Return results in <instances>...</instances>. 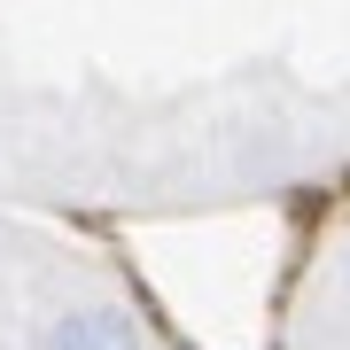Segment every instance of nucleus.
<instances>
[{
	"label": "nucleus",
	"mask_w": 350,
	"mask_h": 350,
	"mask_svg": "<svg viewBox=\"0 0 350 350\" xmlns=\"http://www.w3.org/2000/svg\"><path fill=\"white\" fill-rule=\"evenodd\" d=\"M31 350H148V335H140V319L125 312V304H70V312H55L47 327L31 335Z\"/></svg>",
	"instance_id": "f257e3e1"
},
{
	"label": "nucleus",
	"mask_w": 350,
	"mask_h": 350,
	"mask_svg": "<svg viewBox=\"0 0 350 350\" xmlns=\"http://www.w3.org/2000/svg\"><path fill=\"white\" fill-rule=\"evenodd\" d=\"M342 280H350V257H342Z\"/></svg>",
	"instance_id": "f03ea898"
}]
</instances>
